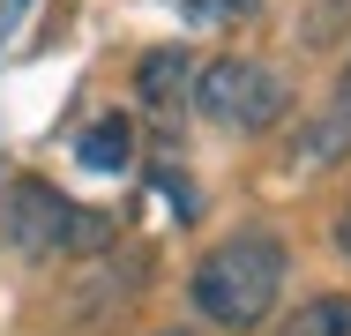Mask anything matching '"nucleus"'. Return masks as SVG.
I'll return each mask as SVG.
<instances>
[{"instance_id":"obj_7","label":"nucleus","mask_w":351,"mask_h":336,"mask_svg":"<svg viewBox=\"0 0 351 336\" xmlns=\"http://www.w3.org/2000/svg\"><path fill=\"white\" fill-rule=\"evenodd\" d=\"M269 336H351V291H314V299H299Z\"/></svg>"},{"instance_id":"obj_4","label":"nucleus","mask_w":351,"mask_h":336,"mask_svg":"<svg viewBox=\"0 0 351 336\" xmlns=\"http://www.w3.org/2000/svg\"><path fill=\"white\" fill-rule=\"evenodd\" d=\"M187 82H195V53H187V45H149L135 60V97L149 112H172V105L187 97Z\"/></svg>"},{"instance_id":"obj_5","label":"nucleus","mask_w":351,"mask_h":336,"mask_svg":"<svg viewBox=\"0 0 351 336\" xmlns=\"http://www.w3.org/2000/svg\"><path fill=\"white\" fill-rule=\"evenodd\" d=\"M299 149H306L314 165H337V157H351V60L337 67V90H329V105L306 120Z\"/></svg>"},{"instance_id":"obj_6","label":"nucleus","mask_w":351,"mask_h":336,"mask_svg":"<svg viewBox=\"0 0 351 336\" xmlns=\"http://www.w3.org/2000/svg\"><path fill=\"white\" fill-rule=\"evenodd\" d=\"M75 165H82V172H105V180L128 172V165H135V120H128V112L90 120V128L75 134Z\"/></svg>"},{"instance_id":"obj_1","label":"nucleus","mask_w":351,"mask_h":336,"mask_svg":"<svg viewBox=\"0 0 351 336\" xmlns=\"http://www.w3.org/2000/svg\"><path fill=\"white\" fill-rule=\"evenodd\" d=\"M284 276H291V247L269 224H239L187 269V299L217 329H262L284 299Z\"/></svg>"},{"instance_id":"obj_3","label":"nucleus","mask_w":351,"mask_h":336,"mask_svg":"<svg viewBox=\"0 0 351 336\" xmlns=\"http://www.w3.org/2000/svg\"><path fill=\"white\" fill-rule=\"evenodd\" d=\"M187 105L224 134H269L291 112V82L269 60H254V53H217L210 67H195Z\"/></svg>"},{"instance_id":"obj_8","label":"nucleus","mask_w":351,"mask_h":336,"mask_svg":"<svg viewBox=\"0 0 351 336\" xmlns=\"http://www.w3.org/2000/svg\"><path fill=\"white\" fill-rule=\"evenodd\" d=\"M187 30H224V23H254L262 0H165Z\"/></svg>"},{"instance_id":"obj_10","label":"nucleus","mask_w":351,"mask_h":336,"mask_svg":"<svg viewBox=\"0 0 351 336\" xmlns=\"http://www.w3.org/2000/svg\"><path fill=\"white\" fill-rule=\"evenodd\" d=\"M23 15H30V0H0V45H8V30H15Z\"/></svg>"},{"instance_id":"obj_9","label":"nucleus","mask_w":351,"mask_h":336,"mask_svg":"<svg viewBox=\"0 0 351 336\" xmlns=\"http://www.w3.org/2000/svg\"><path fill=\"white\" fill-rule=\"evenodd\" d=\"M329 239H337V262L351 269V202H344V209H337V232H329Z\"/></svg>"},{"instance_id":"obj_2","label":"nucleus","mask_w":351,"mask_h":336,"mask_svg":"<svg viewBox=\"0 0 351 336\" xmlns=\"http://www.w3.org/2000/svg\"><path fill=\"white\" fill-rule=\"evenodd\" d=\"M120 232L112 209H90V202H68L45 180H15L8 187V247L23 262H60V254H97L105 239Z\"/></svg>"},{"instance_id":"obj_11","label":"nucleus","mask_w":351,"mask_h":336,"mask_svg":"<svg viewBox=\"0 0 351 336\" xmlns=\"http://www.w3.org/2000/svg\"><path fill=\"white\" fill-rule=\"evenodd\" d=\"M157 336H202V329H157Z\"/></svg>"}]
</instances>
